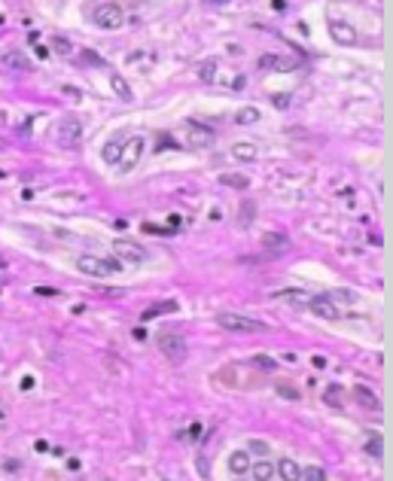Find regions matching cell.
Listing matches in <instances>:
<instances>
[{
    "mask_svg": "<svg viewBox=\"0 0 393 481\" xmlns=\"http://www.w3.org/2000/svg\"><path fill=\"white\" fill-rule=\"evenodd\" d=\"M302 478L305 481H326V472H323L320 466H308V469H302Z\"/></svg>",
    "mask_w": 393,
    "mask_h": 481,
    "instance_id": "obj_29",
    "label": "cell"
},
{
    "mask_svg": "<svg viewBox=\"0 0 393 481\" xmlns=\"http://www.w3.org/2000/svg\"><path fill=\"white\" fill-rule=\"evenodd\" d=\"M274 299L290 301V304H308L311 296H308V293H302V290H277V293H274Z\"/></svg>",
    "mask_w": 393,
    "mask_h": 481,
    "instance_id": "obj_18",
    "label": "cell"
},
{
    "mask_svg": "<svg viewBox=\"0 0 393 481\" xmlns=\"http://www.w3.org/2000/svg\"><path fill=\"white\" fill-rule=\"evenodd\" d=\"M220 183L223 186H232V189H250V177H244V174H220Z\"/></svg>",
    "mask_w": 393,
    "mask_h": 481,
    "instance_id": "obj_21",
    "label": "cell"
},
{
    "mask_svg": "<svg viewBox=\"0 0 393 481\" xmlns=\"http://www.w3.org/2000/svg\"><path fill=\"white\" fill-rule=\"evenodd\" d=\"M119 152H122V140H107V146H104V162L116 165V162H119Z\"/></svg>",
    "mask_w": 393,
    "mask_h": 481,
    "instance_id": "obj_24",
    "label": "cell"
},
{
    "mask_svg": "<svg viewBox=\"0 0 393 481\" xmlns=\"http://www.w3.org/2000/svg\"><path fill=\"white\" fill-rule=\"evenodd\" d=\"M290 247H293V240L287 238L283 232H265V235H262V250H265V253L280 256V253H287Z\"/></svg>",
    "mask_w": 393,
    "mask_h": 481,
    "instance_id": "obj_10",
    "label": "cell"
},
{
    "mask_svg": "<svg viewBox=\"0 0 393 481\" xmlns=\"http://www.w3.org/2000/svg\"><path fill=\"white\" fill-rule=\"evenodd\" d=\"M110 85H113V92H116V95H119L125 104H128L131 98H134V95H131V89H128V82H125L122 76H110Z\"/></svg>",
    "mask_w": 393,
    "mask_h": 481,
    "instance_id": "obj_23",
    "label": "cell"
},
{
    "mask_svg": "<svg viewBox=\"0 0 393 481\" xmlns=\"http://www.w3.org/2000/svg\"><path fill=\"white\" fill-rule=\"evenodd\" d=\"M198 432H201V426H198V423H192V426H189V439H198Z\"/></svg>",
    "mask_w": 393,
    "mask_h": 481,
    "instance_id": "obj_38",
    "label": "cell"
},
{
    "mask_svg": "<svg viewBox=\"0 0 393 481\" xmlns=\"http://www.w3.org/2000/svg\"><path fill=\"white\" fill-rule=\"evenodd\" d=\"M277 475L283 481H302V466L296 463V460H277Z\"/></svg>",
    "mask_w": 393,
    "mask_h": 481,
    "instance_id": "obj_14",
    "label": "cell"
},
{
    "mask_svg": "<svg viewBox=\"0 0 393 481\" xmlns=\"http://www.w3.org/2000/svg\"><path fill=\"white\" fill-rule=\"evenodd\" d=\"M259 70H293V61L280 58V55H262L259 58Z\"/></svg>",
    "mask_w": 393,
    "mask_h": 481,
    "instance_id": "obj_16",
    "label": "cell"
},
{
    "mask_svg": "<svg viewBox=\"0 0 393 481\" xmlns=\"http://www.w3.org/2000/svg\"><path fill=\"white\" fill-rule=\"evenodd\" d=\"M323 402H326L329 408H341V390L338 387H326L323 390Z\"/></svg>",
    "mask_w": 393,
    "mask_h": 481,
    "instance_id": "obj_26",
    "label": "cell"
},
{
    "mask_svg": "<svg viewBox=\"0 0 393 481\" xmlns=\"http://www.w3.org/2000/svg\"><path fill=\"white\" fill-rule=\"evenodd\" d=\"M232 156H235V159H241V162H253V159L259 156V146H256L253 140H241V143H235V146H232Z\"/></svg>",
    "mask_w": 393,
    "mask_h": 481,
    "instance_id": "obj_15",
    "label": "cell"
},
{
    "mask_svg": "<svg viewBox=\"0 0 393 481\" xmlns=\"http://www.w3.org/2000/svg\"><path fill=\"white\" fill-rule=\"evenodd\" d=\"M143 137H128V140H122V152H119V171H131V168H137V162H140V156H143Z\"/></svg>",
    "mask_w": 393,
    "mask_h": 481,
    "instance_id": "obj_5",
    "label": "cell"
},
{
    "mask_svg": "<svg viewBox=\"0 0 393 481\" xmlns=\"http://www.w3.org/2000/svg\"><path fill=\"white\" fill-rule=\"evenodd\" d=\"M76 268L89 277H113L122 271V262H113V259H101V256H79Z\"/></svg>",
    "mask_w": 393,
    "mask_h": 481,
    "instance_id": "obj_3",
    "label": "cell"
},
{
    "mask_svg": "<svg viewBox=\"0 0 393 481\" xmlns=\"http://www.w3.org/2000/svg\"><path fill=\"white\" fill-rule=\"evenodd\" d=\"M326 299H332V301H357V296H354V293H332V296H326Z\"/></svg>",
    "mask_w": 393,
    "mask_h": 481,
    "instance_id": "obj_33",
    "label": "cell"
},
{
    "mask_svg": "<svg viewBox=\"0 0 393 481\" xmlns=\"http://www.w3.org/2000/svg\"><path fill=\"white\" fill-rule=\"evenodd\" d=\"M354 399H357L366 411H372V414H378V411H381V399H378L369 387H363V384H360V387H354Z\"/></svg>",
    "mask_w": 393,
    "mask_h": 481,
    "instance_id": "obj_13",
    "label": "cell"
},
{
    "mask_svg": "<svg viewBox=\"0 0 393 481\" xmlns=\"http://www.w3.org/2000/svg\"><path fill=\"white\" fill-rule=\"evenodd\" d=\"M238 125H253V122H259V110L256 107H241L238 110V116H235Z\"/></svg>",
    "mask_w": 393,
    "mask_h": 481,
    "instance_id": "obj_25",
    "label": "cell"
},
{
    "mask_svg": "<svg viewBox=\"0 0 393 481\" xmlns=\"http://www.w3.org/2000/svg\"><path fill=\"white\" fill-rule=\"evenodd\" d=\"M159 351L168 357V362H183L186 360V341L180 335H159Z\"/></svg>",
    "mask_w": 393,
    "mask_h": 481,
    "instance_id": "obj_6",
    "label": "cell"
},
{
    "mask_svg": "<svg viewBox=\"0 0 393 481\" xmlns=\"http://www.w3.org/2000/svg\"><path fill=\"white\" fill-rule=\"evenodd\" d=\"M198 79H201V82H210V85L232 89V92H244V89H247V76H244L241 70L223 67L216 58H207V61L198 64Z\"/></svg>",
    "mask_w": 393,
    "mask_h": 481,
    "instance_id": "obj_1",
    "label": "cell"
},
{
    "mask_svg": "<svg viewBox=\"0 0 393 481\" xmlns=\"http://www.w3.org/2000/svg\"><path fill=\"white\" fill-rule=\"evenodd\" d=\"M250 451H253L256 457H265V454H268V445L259 442V439H253V442H250Z\"/></svg>",
    "mask_w": 393,
    "mask_h": 481,
    "instance_id": "obj_32",
    "label": "cell"
},
{
    "mask_svg": "<svg viewBox=\"0 0 393 481\" xmlns=\"http://www.w3.org/2000/svg\"><path fill=\"white\" fill-rule=\"evenodd\" d=\"M274 104H277V107H287V104H290V98H287V95H280V92H277V95H274Z\"/></svg>",
    "mask_w": 393,
    "mask_h": 481,
    "instance_id": "obj_34",
    "label": "cell"
},
{
    "mask_svg": "<svg viewBox=\"0 0 393 481\" xmlns=\"http://www.w3.org/2000/svg\"><path fill=\"white\" fill-rule=\"evenodd\" d=\"M229 469H232L235 475H244V472L250 469V454H247V451H235V454L229 457Z\"/></svg>",
    "mask_w": 393,
    "mask_h": 481,
    "instance_id": "obj_17",
    "label": "cell"
},
{
    "mask_svg": "<svg viewBox=\"0 0 393 481\" xmlns=\"http://www.w3.org/2000/svg\"><path fill=\"white\" fill-rule=\"evenodd\" d=\"M305 308H308L314 317H320V320H338V317H341V308L332 299H326V296H311V301H308Z\"/></svg>",
    "mask_w": 393,
    "mask_h": 481,
    "instance_id": "obj_7",
    "label": "cell"
},
{
    "mask_svg": "<svg viewBox=\"0 0 393 481\" xmlns=\"http://www.w3.org/2000/svg\"><path fill=\"white\" fill-rule=\"evenodd\" d=\"M207 3H210V6H226L229 0H207Z\"/></svg>",
    "mask_w": 393,
    "mask_h": 481,
    "instance_id": "obj_39",
    "label": "cell"
},
{
    "mask_svg": "<svg viewBox=\"0 0 393 481\" xmlns=\"http://www.w3.org/2000/svg\"><path fill=\"white\" fill-rule=\"evenodd\" d=\"M329 34L338 46H357V31L347 21H329Z\"/></svg>",
    "mask_w": 393,
    "mask_h": 481,
    "instance_id": "obj_12",
    "label": "cell"
},
{
    "mask_svg": "<svg viewBox=\"0 0 393 481\" xmlns=\"http://www.w3.org/2000/svg\"><path fill=\"white\" fill-rule=\"evenodd\" d=\"M52 49H55L58 55H73V43L64 40V37H55V40H52Z\"/></svg>",
    "mask_w": 393,
    "mask_h": 481,
    "instance_id": "obj_28",
    "label": "cell"
},
{
    "mask_svg": "<svg viewBox=\"0 0 393 481\" xmlns=\"http://www.w3.org/2000/svg\"><path fill=\"white\" fill-rule=\"evenodd\" d=\"M216 323L229 332H265V323L262 320H253L247 314H216Z\"/></svg>",
    "mask_w": 393,
    "mask_h": 481,
    "instance_id": "obj_4",
    "label": "cell"
},
{
    "mask_svg": "<svg viewBox=\"0 0 393 481\" xmlns=\"http://www.w3.org/2000/svg\"><path fill=\"white\" fill-rule=\"evenodd\" d=\"M198 469H201V475H207V457H204V454L198 457Z\"/></svg>",
    "mask_w": 393,
    "mask_h": 481,
    "instance_id": "obj_35",
    "label": "cell"
},
{
    "mask_svg": "<svg viewBox=\"0 0 393 481\" xmlns=\"http://www.w3.org/2000/svg\"><path fill=\"white\" fill-rule=\"evenodd\" d=\"M186 131H189V140H195L192 146H207V143L213 140V134L204 131V128H198V125H186Z\"/></svg>",
    "mask_w": 393,
    "mask_h": 481,
    "instance_id": "obj_22",
    "label": "cell"
},
{
    "mask_svg": "<svg viewBox=\"0 0 393 481\" xmlns=\"http://www.w3.org/2000/svg\"><path fill=\"white\" fill-rule=\"evenodd\" d=\"M253 362H256V368H265V371H274V365H277L271 357H256Z\"/></svg>",
    "mask_w": 393,
    "mask_h": 481,
    "instance_id": "obj_31",
    "label": "cell"
},
{
    "mask_svg": "<svg viewBox=\"0 0 393 481\" xmlns=\"http://www.w3.org/2000/svg\"><path fill=\"white\" fill-rule=\"evenodd\" d=\"M0 61L9 67V70H21V73H28V70H34V61L28 58L21 49H6V52H0Z\"/></svg>",
    "mask_w": 393,
    "mask_h": 481,
    "instance_id": "obj_11",
    "label": "cell"
},
{
    "mask_svg": "<svg viewBox=\"0 0 393 481\" xmlns=\"http://www.w3.org/2000/svg\"><path fill=\"white\" fill-rule=\"evenodd\" d=\"M37 293H40V296H55V290H52V287H37Z\"/></svg>",
    "mask_w": 393,
    "mask_h": 481,
    "instance_id": "obj_37",
    "label": "cell"
},
{
    "mask_svg": "<svg viewBox=\"0 0 393 481\" xmlns=\"http://www.w3.org/2000/svg\"><path fill=\"white\" fill-rule=\"evenodd\" d=\"M113 250H116V256L125 259V262H143V259H146V250H143L137 240H116Z\"/></svg>",
    "mask_w": 393,
    "mask_h": 481,
    "instance_id": "obj_9",
    "label": "cell"
},
{
    "mask_svg": "<svg viewBox=\"0 0 393 481\" xmlns=\"http://www.w3.org/2000/svg\"><path fill=\"white\" fill-rule=\"evenodd\" d=\"M311 362H314V368H326V357H314Z\"/></svg>",
    "mask_w": 393,
    "mask_h": 481,
    "instance_id": "obj_36",
    "label": "cell"
},
{
    "mask_svg": "<svg viewBox=\"0 0 393 481\" xmlns=\"http://www.w3.org/2000/svg\"><path fill=\"white\" fill-rule=\"evenodd\" d=\"M92 21L104 31H119L125 25V9L119 3H98L92 9Z\"/></svg>",
    "mask_w": 393,
    "mask_h": 481,
    "instance_id": "obj_2",
    "label": "cell"
},
{
    "mask_svg": "<svg viewBox=\"0 0 393 481\" xmlns=\"http://www.w3.org/2000/svg\"><path fill=\"white\" fill-rule=\"evenodd\" d=\"M79 134H82V125H79L76 116H67V119L58 122V143L61 146H73L79 140Z\"/></svg>",
    "mask_w": 393,
    "mask_h": 481,
    "instance_id": "obj_8",
    "label": "cell"
},
{
    "mask_svg": "<svg viewBox=\"0 0 393 481\" xmlns=\"http://www.w3.org/2000/svg\"><path fill=\"white\" fill-rule=\"evenodd\" d=\"M366 454H372L375 460H381V435L378 432H372V439L366 442Z\"/></svg>",
    "mask_w": 393,
    "mask_h": 481,
    "instance_id": "obj_27",
    "label": "cell"
},
{
    "mask_svg": "<svg viewBox=\"0 0 393 481\" xmlns=\"http://www.w3.org/2000/svg\"><path fill=\"white\" fill-rule=\"evenodd\" d=\"M156 64V55L152 52H131L128 55V67H140V70H149Z\"/></svg>",
    "mask_w": 393,
    "mask_h": 481,
    "instance_id": "obj_20",
    "label": "cell"
},
{
    "mask_svg": "<svg viewBox=\"0 0 393 481\" xmlns=\"http://www.w3.org/2000/svg\"><path fill=\"white\" fill-rule=\"evenodd\" d=\"M250 472H253V481H271L274 466L268 460H256V463H250Z\"/></svg>",
    "mask_w": 393,
    "mask_h": 481,
    "instance_id": "obj_19",
    "label": "cell"
},
{
    "mask_svg": "<svg viewBox=\"0 0 393 481\" xmlns=\"http://www.w3.org/2000/svg\"><path fill=\"white\" fill-rule=\"evenodd\" d=\"M277 393H280L283 399H293V402L299 399V390H296V387H290V384H277Z\"/></svg>",
    "mask_w": 393,
    "mask_h": 481,
    "instance_id": "obj_30",
    "label": "cell"
}]
</instances>
